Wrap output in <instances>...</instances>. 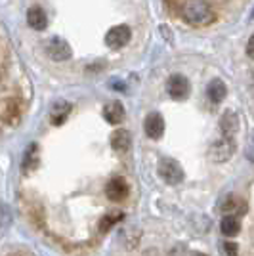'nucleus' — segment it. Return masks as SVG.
Instances as JSON below:
<instances>
[{
	"label": "nucleus",
	"mask_w": 254,
	"mask_h": 256,
	"mask_svg": "<svg viewBox=\"0 0 254 256\" xmlns=\"http://www.w3.org/2000/svg\"><path fill=\"white\" fill-rule=\"evenodd\" d=\"M27 23L34 31H44L48 27V16L40 6H31L27 10Z\"/></svg>",
	"instance_id": "9"
},
{
	"label": "nucleus",
	"mask_w": 254,
	"mask_h": 256,
	"mask_svg": "<svg viewBox=\"0 0 254 256\" xmlns=\"http://www.w3.org/2000/svg\"><path fill=\"white\" fill-rule=\"evenodd\" d=\"M104 117H106L107 122L111 124H118L122 118H124V107L120 102H109L106 107H104Z\"/></svg>",
	"instance_id": "11"
},
{
	"label": "nucleus",
	"mask_w": 254,
	"mask_h": 256,
	"mask_svg": "<svg viewBox=\"0 0 254 256\" xmlns=\"http://www.w3.org/2000/svg\"><path fill=\"white\" fill-rule=\"evenodd\" d=\"M2 118L6 124H16L20 120V106L16 104V100H6L2 107Z\"/></svg>",
	"instance_id": "14"
},
{
	"label": "nucleus",
	"mask_w": 254,
	"mask_h": 256,
	"mask_svg": "<svg viewBox=\"0 0 254 256\" xmlns=\"http://www.w3.org/2000/svg\"><path fill=\"white\" fill-rule=\"evenodd\" d=\"M166 90H168L170 98H174V100H184V98H188V94H190V82H188L186 76L172 75L168 78Z\"/></svg>",
	"instance_id": "7"
},
{
	"label": "nucleus",
	"mask_w": 254,
	"mask_h": 256,
	"mask_svg": "<svg viewBox=\"0 0 254 256\" xmlns=\"http://www.w3.org/2000/svg\"><path fill=\"white\" fill-rule=\"evenodd\" d=\"M144 128H146V134L151 140H159L164 134V120H162L159 113H149L148 117H146Z\"/></svg>",
	"instance_id": "8"
},
{
	"label": "nucleus",
	"mask_w": 254,
	"mask_h": 256,
	"mask_svg": "<svg viewBox=\"0 0 254 256\" xmlns=\"http://www.w3.org/2000/svg\"><path fill=\"white\" fill-rule=\"evenodd\" d=\"M220 230H222V234L226 237H235L241 232V224H239V220L235 216H226L222 220V224H220Z\"/></svg>",
	"instance_id": "16"
},
{
	"label": "nucleus",
	"mask_w": 254,
	"mask_h": 256,
	"mask_svg": "<svg viewBox=\"0 0 254 256\" xmlns=\"http://www.w3.org/2000/svg\"><path fill=\"white\" fill-rule=\"evenodd\" d=\"M159 176L166 182V184L176 186V184H180V182L184 180V170H182V166L174 159H160Z\"/></svg>",
	"instance_id": "3"
},
{
	"label": "nucleus",
	"mask_w": 254,
	"mask_h": 256,
	"mask_svg": "<svg viewBox=\"0 0 254 256\" xmlns=\"http://www.w3.org/2000/svg\"><path fill=\"white\" fill-rule=\"evenodd\" d=\"M46 54L52 58L54 62H65L71 58V46L65 42L64 38H50L46 44Z\"/></svg>",
	"instance_id": "5"
},
{
	"label": "nucleus",
	"mask_w": 254,
	"mask_h": 256,
	"mask_svg": "<svg viewBox=\"0 0 254 256\" xmlns=\"http://www.w3.org/2000/svg\"><path fill=\"white\" fill-rule=\"evenodd\" d=\"M182 16L191 25H208L214 22V12L206 0H186Z\"/></svg>",
	"instance_id": "1"
},
{
	"label": "nucleus",
	"mask_w": 254,
	"mask_h": 256,
	"mask_svg": "<svg viewBox=\"0 0 254 256\" xmlns=\"http://www.w3.org/2000/svg\"><path fill=\"white\" fill-rule=\"evenodd\" d=\"M246 54H248V58H252L254 60V34L248 38V44H246Z\"/></svg>",
	"instance_id": "20"
},
{
	"label": "nucleus",
	"mask_w": 254,
	"mask_h": 256,
	"mask_svg": "<svg viewBox=\"0 0 254 256\" xmlns=\"http://www.w3.org/2000/svg\"><path fill=\"white\" fill-rule=\"evenodd\" d=\"M233 153H235V142H233V138L224 136L222 140L212 144L210 151H208V157L214 162H226L228 159H232Z\"/></svg>",
	"instance_id": "2"
},
{
	"label": "nucleus",
	"mask_w": 254,
	"mask_h": 256,
	"mask_svg": "<svg viewBox=\"0 0 254 256\" xmlns=\"http://www.w3.org/2000/svg\"><path fill=\"white\" fill-rule=\"evenodd\" d=\"M193 256H206V254H202V252H195Z\"/></svg>",
	"instance_id": "21"
},
{
	"label": "nucleus",
	"mask_w": 254,
	"mask_h": 256,
	"mask_svg": "<svg viewBox=\"0 0 254 256\" xmlns=\"http://www.w3.org/2000/svg\"><path fill=\"white\" fill-rule=\"evenodd\" d=\"M69 113H71V104L69 102H56L52 107V111H50V120H52V124L56 126H60V124H64L65 118L69 117Z\"/></svg>",
	"instance_id": "10"
},
{
	"label": "nucleus",
	"mask_w": 254,
	"mask_h": 256,
	"mask_svg": "<svg viewBox=\"0 0 254 256\" xmlns=\"http://www.w3.org/2000/svg\"><path fill=\"white\" fill-rule=\"evenodd\" d=\"M224 250H226L228 256H239V248H237V245L233 241H226L224 243Z\"/></svg>",
	"instance_id": "19"
},
{
	"label": "nucleus",
	"mask_w": 254,
	"mask_h": 256,
	"mask_svg": "<svg viewBox=\"0 0 254 256\" xmlns=\"http://www.w3.org/2000/svg\"><path fill=\"white\" fill-rule=\"evenodd\" d=\"M206 96H208L212 104H220V102H224V98L228 96V88H226V84L220 78H216V80H212L210 84L206 86Z\"/></svg>",
	"instance_id": "13"
},
{
	"label": "nucleus",
	"mask_w": 254,
	"mask_h": 256,
	"mask_svg": "<svg viewBox=\"0 0 254 256\" xmlns=\"http://www.w3.org/2000/svg\"><path fill=\"white\" fill-rule=\"evenodd\" d=\"M106 195L109 201L118 203L128 195V184L124 178H111L106 184Z\"/></svg>",
	"instance_id": "6"
},
{
	"label": "nucleus",
	"mask_w": 254,
	"mask_h": 256,
	"mask_svg": "<svg viewBox=\"0 0 254 256\" xmlns=\"http://www.w3.org/2000/svg\"><path fill=\"white\" fill-rule=\"evenodd\" d=\"M36 164H38V148L32 144V146H29L27 153H25V159H23V172L32 170Z\"/></svg>",
	"instance_id": "17"
},
{
	"label": "nucleus",
	"mask_w": 254,
	"mask_h": 256,
	"mask_svg": "<svg viewBox=\"0 0 254 256\" xmlns=\"http://www.w3.org/2000/svg\"><path fill=\"white\" fill-rule=\"evenodd\" d=\"M130 36H132V32H130L126 25H116L113 29H109L106 34L107 48L118 50V48H122V46H126L130 42Z\"/></svg>",
	"instance_id": "4"
},
{
	"label": "nucleus",
	"mask_w": 254,
	"mask_h": 256,
	"mask_svg": "<svg viewBox=\"0 0 254 256\" xmlns=\"http://www.w3.org/2000/svg\"><path fill=\"white\" fill-rule=\"evenodd\" d=\"M120 218H122V214H116V216H104V218L100 220V234H106L107 230L115 224L116 220H120Z\"/></svg>",
	"instance_id": "18"
},
{
	"label": "nucleus",
	"mask_w": 254,
	"mask_h": 256,
	"mask_svg": "<svg viewBox=\"0 0 254 256\" xmlns=\"http://www.w3.org/2000/svg\"><path fill=\"white\" fill-rule=\"evenodd\" d=\"M220 128H222L224 136L228 138H233V134L239 130V118L233 111H226L220 118Z\"/></svg>",
	"instance_id": "12"
},
{
	"label": "nucleus",
	"mask_w": 254,
	"mask_h": 256,
	"mask_svg": "<svg viewBox=\"0 0 254 256\" xmlns=\"http://www.w3.org/2000/svg\"><path fill=\"white\" fill-rule=\"evenodd\" d=\"M132 144V138L126 130H115L111 134V148L115 151H126Z\"/></svg>",
	"instance_id": "15"
}]
</instances>
